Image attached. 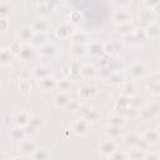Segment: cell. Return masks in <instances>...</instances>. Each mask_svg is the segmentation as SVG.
<instances>
[{
    "instance_id": "6da1fadb",
    "label": "cell",
    "mask_w": 160,
    "mask_h": 160,
    "mask_svg": "<svg viewBox=\"0 0 160 160\" xmlns=\"http://www.w3.org/2000/svg\"><path fill=\"white\" fill-rule=\"evenodd\" d=\"M146 40H148V38L145 35L144 29H140V28H136L135 26V29L130 34H128L126 36H124V41L122 42L130 44V45H141Z\"/></svg>"
},
{
    "instance_id": "7a4b0ae2",
    "label": "cell",
    "mask_w": 160,
    "mask_h": 160,
    "mask_svg": "<svg viewBox=\"0 0 160 160\" xmlns=\"http://www.w3.org/2000/svg\"><path fill=\"white\" fill-rule=\"evenodd\" d=\"M129 74L134 80H142L149 75V70L146 65L141 61H134L129 66Z\"/></svg>"
},
{
    "instance_id": "3957f363",
    "label": "cell",
    "mask_w": 160,
    "mask_h": 160,
    "mask_svg": "<svg viewBox=\"0 0 160 160\" xmlns=\"http://www.w3.org/2000/svg\"><path fill=\"white\" fill-rule=\"evenodd\" d=\"M90 122L85 119V118H79V119H76V120H74L72 122H71V125H70V130L75 134V135H78V136H84V135H86L89 131H90Z\"/></svg>"
},
{
    "instance_id": "277c9868",
    "label": "cell",
    "mask_w": 160,
    "mask_h": 160,
    "mask_svg": "<svg viewBox=\"0 0 160 160\" xmlns=\"http://www.w3.org/2000/svg\"><path fill=\"white\" fill-rule=\"evenodd\" d=\"M159 115V105L158 104H149L142 109H139L138 118H140L142 121H151L156 119Z\"/></svg>"
},
{
    "instance_id": "5b68a950",
    "label": "cell",
    "mask_w": 160,
    "mask_h": 160,
    "mask_svg": "<svg viewBox=\"0 0 160 160\" xmlns=\"http://www.w3.org/2000/svg\"><path fill=\"white\" fill-rule=\"evenodd\" d=\"M59 4H60V0H39L35 8L40 15H48L54 9H56Z\"/></svg>"
},
{
    "instance_id": "8992f818",
    "label": "cell",
    "mask_w": 160,
    "mask_h": 160,
    "mask_svg": "<svg viewBox=\"0 0 160 160\" xmlns=\"http://www.w3.org/2000/svg\"><path fill=\"white\" fill-rule=\"evenodd\" d=\"M39 55L42 59H48V60H52L56 54H58V46L54 42H45L42 45L39 46Z\"/></svg>"
},
{
    "instance_id": "52a82bcc",
    "label": "cell",
    "mask_w": 160,
    "mask_h": 160,
    "mask_svg": "<svg viewBox=\"0 0 160 160\" xmlns=\"http://www.w3.org/2000/svg\"><path fill=\"white\" fill-rule=\"evenodd\" d=\"M122 48H124V42L120 40H110L102 44V51L108 56H112L118 54L119 51L122 50Z\"/></svg>"
},
{
    "instance_id": "ba28073f",
    "label": "cell",
    "mask_w": 160,
    "mask_h": 160,
    "mask_svg": "<svg viewBox=\"0 0 160 160\" xmlns=\"http://www.w3.org/2000/svg\"><path fill=\"white\" fill-rule=\"evenodd\" d=\"M142 81L145 82V88L154 95H158L159 94V75L158 72H154V74H150L142 79Z\"/></svg>"
},
{
    "instance_id": "9c48e42d",
    "label": "cell",
    "mask_w": 160,
    "mask_h": 160,
    "mask_svg": "<svg viewBox=\"0 0 160 160\" xmlns=\"http://www.w3.org/2000/svg\"><path fill=\"white\" fill-rule=\"evenodd\" d=\"M35 55H36V49H35V46H34L32 44H28V42L22 44L20 51L18 52V56H19L21 60H24V61H30V60H32V59L35 58Z\"/></svg>"
},
{
    "instance_id": "30bf717a",
    "label": "cell",
    "mask_w": 160,
    "mask_h": 160,
    "mask_svg": "<svg viewBox=\"0 0 160 160\" xmlns=\"http://www.w3.org/2000/svg\"><path fill=\"white\" fill-rule=\"evenodd\" d=\"M75 31L74 25L69 24V22H62L59 24L55 29V35L59 39H70V36L72 35V32Z\"/></svg>"
},
{
    "instance_id": "8fae6325",
    "label": "cell",
    "mask_w": 160,
    "mask_h": 160,
    "mask_svg": "<svg viewBox=\"0 0 160 160\" xmlns=\"http://www.w3.org/2000/svg\"><path fill=\"white\" fill-rule=\"evenodd\" d=\"M98 92V89L94 86V85H90V84H85L79 88L78 90V95L80 98V100H90L92 99Z\"/></svg>"
},
{
    "instance_id": "7c38bea8",
    "label": "cell",
    "mask_w": 160,
    "mask_h": 160,
    "mask_svg": "<svg viewBox=\"0 0 160 160\" xmlns=\"http://www.w3.org/2000/svg\"><path fill=\"white\" fill-rule=\"evenodd\" d=\"M111 20L115 25H119V24H122V22H128V21H132V16L131 14L125 10V9H118L112 16H111Z\"/></svg>"
},
{
    "instance_id": "4fadbf2b",
    "label": "cell",
    "mask_w": 160,
    "mask_h": 160,
    "mask_svg": "<svg viewBox=\"0 0 160 160\" xmlns=\"http://www.w3.org/2000/svg\"><path fill=\"white\" fill-rule=\"evenodd\" d=\"M115 149H118V145L116 142L114 141V139H105V140H101L99 142V151L105 155V156H109Z\"/></svg>"
},
{
    "instance_id": "5bb4252c",
    "label": "cell",
    "mask_w": 160,
    "mask_h": 160,
    "mask_svg": "<svg viewBox=\"0 0 160 160\" xmlns=\"http://www.w3.org/2000/svg\"><path fill=\"white\" fill-rule=\"evenodd\" d=\"M56 81L58 80L52 75H49V76H46L44 79L38 80V85L44 91H52V90L56 89Z\"/></svg>"
},
{
    "instance_id": "9a60e30c",
    "label": "cell",
    "mask_w": 160,
    "mask_h": 160,
    "mask_svg": "<svg viewBox=\"0 0 160 160\" xmlns=\"http://www.w3.org/2000/svg\"><path fill=\"white\" fill-rule=\"evenodd\" d=\"M36 148H38V145L31 140H26V138L19 142V151L24 156H30Z\"/></svg>"
},
{
    "instance_id": "2e32d148",
    "label": "cell",
    "mask_w": 160,
    "mask_h": 160,
    "mask_svg": "<svg viewBox=\"0 0 160 160\" xmlns=\"http://www.w3.org/2000/svg\"><path fill=\"white\" fill-rule=\"evenodd\" d=\"M35 31L32 30L31 25H22L18 29V39L20 41H30L34 36Z\"/></svg>"
},
{
    "instance_id": "e0dca14e",
    "label": "cell",
    "mask_w": 160,
    "mask_h": 160,
    "mask_svg": "<svg viewBox=\"0 0 160 160\" xmlns=\"http://www.w3.org/2000/svg\"><path fill=\"white\" fill-rule=\"evenodd\" d=\"M31 28L35 32H41V34H45L46 31H49L50 29V22L44 19V18H39V19H35L31 24Z\"/></svg>"
},
{
    "instance_id": "ac0fdd59",
    "label": "cell",
    "mask_w": 160,
    "mask_h": 160,
    "mask_svg": "<svg viewBox=\"0 0 160 160\" xmlns=\"http://www.w3.org/2000/svg\"><path fill=\"white\" fill-rule=\"evenodd\" d=\"M9 136H10V139H11L14 142H20L21 140H24V139L26 138V134H25L22 126L14 125V126H11L10 130H9Z\"/></svg>"
},
{
    "instance_id": "d6986e66",
    "label": "cell",
    "mask_w": 160,
    "mask_h": 160,
    "mask_svg": "<svg viewBox=\"0 0 160 160\" xmlns=\"http://www.w3.org/2000/svg\"><path fill=\"white\" fill-rule=\"evenodd\" d=\"M70 40L74 44H82V45H85L86 42L90 41V35L86 31H84V30H75L72 32V35L70 36Z\"/></svg>"
},
{
    "instance_id": "ffe728a7",
    "label": "cell",
    "mask_w": 160,
    "mask_h": 160,
    "mask_svg": "<svg viewBox=\"0 0 160 160\" xmlns=\"http://www.w3.org/2000/svg\"><path fill=\"white\" fill-rule=\"evenodd\" d=\"M69 52H70V55L75 60L81 59V58H84L86 55V46L82 45V44H74V42H71V45L69 48Z\"/></svg>"
},
{
    "instance_id": "44dd1931",
    "label": "cell",
    "mask_w": 160,
    "mask_h": 160,
    "mask_svg": "<svg viewBox=\"0 0 160 160\" xmlns=\"http://www.w3.org/2000/svg\"><path fill=\"white\" fill-rule=\"evenodd\" d=\"M15 59V54L9 48H1L0 49V65L6 66L10 65Z\"/></svg>"
},
{
    "instance_id": "7402d4cb",
    "label": "cell",
    "mask_w": 160,
    "mask_h": 160,
    "mask_svg": "<svg viewBox=\"0 0 160 160\" xmlns=\"http://www.w3.org/2000/svg\"><path fill=\"white\" fill-rule=\"evenodd\" d=\"M129 106H130L129 98L122 95V98H120V99H118V100L115 101V104H114L112 109L115 110V112H116V114H121V115L124 116V114H125V111L128 110V108H129Z\"/></svg>"
},
{
    "instance_id": "603a6c76",
    "label": "cell",
    "mask_w": 160,
    "mask_h": 160,
    "mask_svg": "<svg viewBox=\"0 0 160 160\" xmlns=\"http://www.w3.org/2000/svg\"><path fill=\"white\" fill-rule=\"evenodd\" d=\"M126 81L125 76L120 72V71H115V72H110L108 76V84L111 86H121L124 82Z\"/></svg>"
},
{
    "instance_id": "cb8c5ba5",
    "label": "cell",
    "mask_w": 160,
    "mask_h": 160,
    "mask_svg": "<svg viewBox=\"0 0 160 160\" xmlns=\"http://www.w3.org/2000/svg\"><path fill=\"white\" fill-rule=\"evenodd\" d=\"M74 89V81L64 78L56 81V90H59V92H71Z\"/></svg>"
},
{
    "instance_id": "d4e9b609",
    "label": "cell",
    "mask_w": 160,
    "mask_h": 160,
    "mask_svg": "<svg viewBox=\"0 0 160 160\" xmlns=\"http://www.w3.org/2000/svg\"><path fill=\"white\" fill-rule=\"evenodd\" d=\"M49 75H51L50 69H49L48 66H45V65H38V66H35V68L32 69V71H31V76H32L35 80L44 79V78H46V76H49Z\"/></svg>"
},
{
    "instance_id": "484cf974",
    "label": "cell",
    "mask_w": 160,
    "mask_h": 160,
    "mask_svg": "<svg viewBox=\"0 0 160 160\" xmlns=\"http://www.w3.org/2000/svg\"><path fill=\"white\" fill-rule=\"evenodd\" d=\"M80 74L82 79H94L98 75V69L94 65L85 64L80 66Z\"/></svg>"
},
{
    "instance_id": "4316f807",
    "label": "cell",
    "mask_w": 160,
    "mask_h": 160,
    "mask_svg": "<svg viewBox=\"0 0 160 160\" xmlns=\"http://www.w3.org/2000/svg\"><path fill=\"white\" fill-rule=\"evenodd\" d=\"M71 100V96H70V92H59L58 95H55L54 98V104L60 108V109H65L66 105L70 102Z\"/></svg>"
},
{
    "instance_id": "83f0119b",
    "label": "cell",
    "mask_w": 160,
    "mask_h": 160,
    "mask_svg": "<svg viewBox=\"0 0 160 160\" xmlns=\"http://www.w3.org/2000/svg\"><path fill=\"white\" fill-rule=\"evenodd\" d=\"M104 134L109 136L110 139H118L122 136V126H115V125H106L104 129Z\"/></svg>"
},
{
    "instance_id": "f1b7e54d",
    "label": "cell",
    "mask_w": 160,
    "mask_h": 160,
    "mask_svg": "<svg viewBox=\"0 0 160 160\" xmlns=\"http://www.w3.org/2000/svg\"><path fill=\"white\" fill-rule=\"evenodd\" d=\"M86 52H89L94 58L101 56L104 54V51H102V44L99 42V41H91L88 45V48H86Z\"/></svg>"
},
{
    "instance_id": "f546056e",
    "label": "cell",
    "mask_w": 160,
    "mask_h": 160,
    "mask_svg": "<svg viewBox=\"0 0 160 160\" xmlns=\"http://www.w3.org/2000/svg\"><path fill=\"white\" fill-rule=\"evenodd\" d=\"M121 92L124 96H134L138 92V85L135 81H125L121 85Z\"/></svg>"
},
{
    "instance_id": "4dcf8cb0",
    "label": "cell",
    "mask_w": 160,
    "mask_h": 160,
    "mask_svg": "<svg viewBox=\"0 0 160 160\" xmlns=\"http://www.w3.org/2000/svg\"><path fill=\"white\" fill-rule=\"evenodd\" d=\"M140 138H141V134H138V132H129V134L124 135L122 141H124V144L130 149V148H135V146L138 145Z\"/></svg>"
},
{
    "instance_id": "1f68e13d",
    "label": "cell",
    "mask_w": 160,
    "mask_h": 160,
    "mask_svg": "<svg viewBox=\"0 0 160 160\" xmlns=\"http://www.w3.org/2000/svg\"><path fill=\"white\" fill-rule=\"evenodd\" d=\"M30 114L28 112V111H25V110H20L19 112H16V115L14 116V124L15 125H18V126H25L28 122H29V120H30Z\"/></svg>"
},
{
    "instance_id": "d6a6232c",
    "label": "cell",
    "mask_w": 160,
    "mask_h": 160,
    "mask_svg": "<svg viewBox=\"0 0 160 160\" xmlns=\"http://www.w3.org/2000/svg\"><path fill=\"white\" fill-rule=\"evenodd\" d=\"M14 11V5L10 0H0V18H9Z\"/></svg>"
},
{
    "instance_id": "836d02e7",
    "label": "cell",
    "mask_w": 160,
    "mask_h": 160,
    "mask_svg": "<svg viewBox=\"0 0 160 160\" xmlns=\"http://www.w3.org/2000/svg\"><path fill=\"white\" fill-rule=\"evenodd\" d=\"M30 158L34 160H48L51 158V154L45 148H36L34 150V152L30 155Z\"/></svg>"
},
{
    "instance_id": "e575fe53",
    "label": "cell",
    "mask_w": 160,
    "mask_h": 160,
    "mask_svg": "<svg viewBox=\"0 0 160 160\" xmlns=\"http://www.w3.org/2000/svg\"><path fill=\"white\" fill-rule=\"evenodd\" d=\"M144 31H145V35H146L148 39H158L159 35H160V28H159L158 24H155V22L149 24V25L144 29Z\"/></svg>"
},
{
    "instance_id": "d590c367",
    "label": "cell",
    "mask_w": 160,
    "mask_h": 160,
    "mask_svg": "<svg viewBox=\"0 0 160 160\" xmlns=\"http://www.w3.org/2000/svg\"><path fill=\"white\" fill-rule=\"evenodd\" d=\"M144 139L146 140V142L149 145H155L159 142V139H160V135H159V131L156 129H152V130H148L146 132L142 134Z\"/></svg>"
},
{
    "instance_id": "8d00e7d4",
    "label": "cell",
    "mask_w": 160,
    "mask_h": 160,
    "mask_svg": "<svg viewBox=\"0 0 160 160\" xmlns=\"http://www.w3.org/2000/svg\"><path fill=\"white\" fill-rule=\"evenodd\" d=\"M108 124L109 125H115V126H125L126 124V118L122 116L121 114H112L108 116Z\"/></svg>"
},
{
    "instance_id": "74e56055",
    "label": "cell",
    "mask_w": 160,
    "mask_h": 160,
    "mask_svg": "<svg viewBox=\"0 0 160 160\" xmlns=\"http://www.w3.org/2000/svg\"><path fill=\"white\" fill-rule=\"evenodd\" d=\"M156 18V14L151 10V9H144L140 14H139V20H141L142 22H146L148 25L151 24L154 21V19Z\"/></svg>"
},
{
    "instance_id": "f35d334b",
    "label": "cell",
    "mask_w": 160,
    "mask_h": 160,
    "mask_svg": "<svg viewBox=\"0 0 160 160\" xmlns=\"http://www.w3.org/2000/svg\"><path fill=\"white\" fill-rule=\"evenodd\" d=\"M134 29H135V25L132 24V21H128V22H122V24L116 25V32L120 34V35H122V36H126Z\"/></svg>"
},
{
    "instance_id": "ab89813d",
    "label": "cell",
    "mask_w": 160,
    "mask_h": 160,
    "mask_svg": "<svg viewBox=\"0 0 160 160\" xmlns=\"http://www.w3.org/2000/svg\"><path fill=\"white\" fill-rule=\"evenodd\" d=\"M145 152H146L145 150H141L138 148H130V150L128 151L129 159H131V160H144Z\"/></svg>"
},
{
    "instance_id": "60d3db41",
    "label": "cell",
    "mask_w": 160,
    "mask_h": 160,
    "mask_svg": "<svg viewBox=\"0 0 160 160\" xmlns=\"http://www.w3.org/2000/svg\"><path fill=\"white\" fill-rule=\"evenodd\" d=\"M108 158L109 159H114V160H126V159H129V154H128L126 150L115 149Z\"/></svg>"
},
{
    "instance_id": "b9f144b4",
    "label": "cell",
    "mask_w": 160,
    "mask_h": 160,
    "mask_svg": "<svg viewBox=\"0 0 160 160\" xmlns=\"http://www.w3.org/2000/svg\"><path fill=\"white\" fill-rule=\"evenodd\" d=\"M82 118H85L90 124H92V122H96V121L100 119V112H99L96 109L90 108V109H89V111H88Z\"/></svg>"
},
{
    "instance_id": "7bdbcfd3",
    "label": "cell",
    "mask_w": 160,
    "mask_h": 160,
    "mask_svg": "<svg viewBox=\"0 0 160 160\" xmlns=\"http://www.w3.org/2000/svg\"><path fill=\"white\" fill-rule=\"evenodd\" d=\"M81 19H82V15H81V12H80L79 10H72V11H70V14H69V24H71V25H78V24H80Z\"/></svg>"
},
{
    "instance_id": "ee69618b",
    "label": "cell",
    "mask_w": 160,
    "mask_h": 160,
    "mask_svg": "<svg viewBox=\"0 0 160 160\" xmlns=\"http://www.w3.org/2000/svg\"><path fill=\"white\" fill-rule=\"evenodd\" d=\"M45 35L44 34H41V32H35L34 34V36H32V39L30 40L31 41V44L35 46H40V45H42V44H45L46 41H45Z\"/></svg>"
},
{
    "instance_id": "f6af8a7d",
    "label": "cell",
    "mask_w": 160,
    "mask_h": 160,
    "mask_svg": "<svg viewBox=\"0 0 160 160\" xmlns=\"http://www.w3.org/2000/svg\"><path fill=\"white\" fill-rule=\"evenodd\" d=\"M19 90L22 94H29L31 91V84H30V81L26 80V79H21L19 81Z\"/></svg>"
},
{
    "instance_id": "bcb514c9",
    "label": "cell",
    "mask_w": 160,
    "mask_h": 160,
    "mask_svg": "<svg viewBox=\"0 0 160 160\" xmlns=\"http://www.w3.org/2000/svg\"><path fill=\"white\" fill-rule=\"evenodd\" d=\"M42 122H44V121H42V119H41L40 116H38V115H31V116H30L29 124H30V125H32L34 128H36L38 130L42 126Z\"/></svg>"
},
{
    "instance_id": "7dc6e473",
    "label": "cell",
    "mask_w": 160,
    "mask_h": 160,
    "mask_svg": "<svg viewBox=\"0 0 160 160\" xmlns=\"http://www.w3.org/2000/svg\"><path fill=\"white\" fill-rule=\"evenodd\" d=\"M144 5L148 9H151L158 15V8H159V0H144Z\"/></svg>"
},
{
    "instance_id": "c3c4849f",
    "label": "cell",
    "mask_w": 160,
    "mask_h": 160,
    "mask_svg": "<svg viewBox=\"0 0 160 160\" xmlns=\"http://www.w3.org/2000/svg\"><path fill=\"white\" fill-rule=\"evenodd\" d=\"M80 104H81V101H78V100H70V102L66 105V110H69V111H72V112H76V110L79 109V106H80Z\"/></svg>"
},
{
    "instance_id": "681fc988",
    "label": "cell",
    "mask_w": 160,
    "mask_h": 160,
    "mask_svg": "<svg viewBox=\"0 0 160 160\" xmlns=\"http://www.w3.org/2000/svg\"><path fill=\"white\" fill-rule=\"evenodd\" d=\"M21 41L19 40V39H16V40H14L12 42H11V45L9 46V49L15 54V55H18V52L20 51V49H21Z\"/></svg>"
},
{
    "instance_id": "f907efd6",
    "label": "cell",
    "mask_w": 160,
    "mask_h": 160,
    "mask_svg": "<svg viewBox=\"0 0 160 160\" xmlns=\"http://www.w3.org/2000/svg\"><path fill=\"white\" fill-rule=\"evenodd\" d=\"M111 2L118 8V9H125L131 4V0H111Z\"/></svg>"
},
{
    "instance_id": "816d5d0a",
    "label": "cell",
    "mask_w": 160,
    "mask_h": 160,
    "mask_svg": "<svg viewBox=\"0 0 160 160\" xmlns=\"http://www.w3.org/2000/svg\"><path fill=\"white\" fill-rule=\"evenodd\" d=\"M24 131H25V134H26V136H32V135H35L36 132H38V129L36 128H34L32 125H30L29 122L24 126Z\"/></svg>"
},
{
    "instance_id": "f5cc1de1",
    "label": "cell",
    "mask_w": 160,
    "mask_h": 160,
    "mask_svg": "<svg viewBox=\"0 0 160 160\" xmlns=\"http://www.w3.org/2000/svg\"><path fill=\"white\" fill-rule=\"evenodd\" d=\"M160 159V154L158 152V151H148L146 150V152H145V158H144V160H159Z\"/></svg>"
},
{
    "instance_id": "db71d44e",
    "label": "cell",
    "mask_w": 160,
    "mask_h": 160,
    "mask_svg": "<svg viewBox=\"0 0 160 160\" xmlns=\"http://www.w3.org/2000/svg\"><path fill=\"white\" fill-rule=\"evenodd\" d=\"M9 28V20L6 18H0V31H5Z\"/></svg>"
},
{
    "instance_id": "11a10c76",
    "label": "cell",
    "mask_w": 160,
    "mask_h": 160,
    "mask_svg": "<svg viewBox=\"0 0 160 160\" xmlns=\"http://www.w3.org/2000/svg\"><path fill=\"white\" fill-rule=\"evenodd\" d=\"M6 158V154H5V150L0 148V159H5Z\"/></svg>"
},
{
    "instance_id": "9f6ffc18",
    "label": "cell",
    "mask_w": 160,
    "mask_h": 160,
    "mask_svg": "<svg viewBox=\"0 0 160 160\" xmlns=\"http://www.w3.org/2000/svg\"><path fill=\"white\" fill-rule=\"evenodd\" d=\"M0 88H1V82H0Z\"/></svg>"
}]
</instances>
